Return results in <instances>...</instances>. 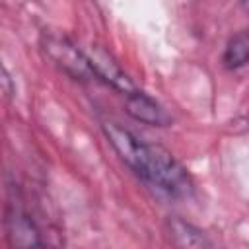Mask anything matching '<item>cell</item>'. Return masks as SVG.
<instances>
[{"instance_id":"4","label":"cell","mask_w":249,"mask_h":249,"mask_svg":"<svg viewBox=\"0 0 249 249\" xmlns=\"http://www.w3.org/2000/svg\"><path fill=\"white\" fill-rule=\"evenodd\" d=\"M89 62H91V68L95 72V78L99 80H105L107 84H111L113 88H117L119 91H123L124 95L134 91V84L128 80L126 74H123V70L111 60V56L103 51H95L93 56H89Z\"/></svg>"},{"instance_id":"8","label":"cell","mask_w":249,"mask_h":249,"mask_svg":"<svg viewBox=\"0 0 249 249\" xmlns=\"http://www.w3.org/2000/svg\"><path fill=\"white\" fill-rule=\"evenodd\" d=\"M243 8L249 12V0H243Z\"/></svg>"},{"instance_id":"6","label":"cell","mask_w":249,"mask_h":249,"mask_svg":"<svg viewBox=\"0 0 249 249\" xmlns=\"http://www.w3.org/2000/svg\"><path fill=\"white\" fill-rule=\"evenodd\" d=\"M222 62L228 70H237L249 62V29H243L235 33L222 54Z\"/></svg>"},{"instance_id":"1","label":"cell","mask_w":249,"mask_h":249,"mask_svg":"<svg viewBox=\"0 0 249 249\" xmlns=\"http://www.w3.org/2000/svg\"><path fill=\"white\" fill-rule=\"evenodd\" d=\"M101 126L121 160L144 181L173 196H189L193 193L187 169L165 148L140 140L115 121H103Z\"/></svg>"},{"instance_id":"3","label":"cell","mask_w":249,"mask_h":249,"mask_svg":"<svg viewBox=\"0 0 249 249\" xmlns=\"http://www.w3.org/2000/svg\"><path fill=\"white\" fill-rule=\"evenodd\" d=\"M126 111L132 119L146 124H154V126L169 124V115L165 113V109L158 101H154L150 95L138 89L126 93Z\"/></svg>"},{"instance_id":"2","label":"cell","mask_w":249,"mask_h":249,"mask_svg":"<svg viewBox=\"0 0 249 249\" xmlns=\"http://www.w3.org/2000/svg\"><path fill=\"white\" fill-rule=\"evenodd\" d=\"M43 47L47 51V54L70 76H74L76 80H88L91 76H95L89 56L84 54L82 51H78V47H74L68 39L64 37H56V35H49L43 39Z\"/></svg>"},{"instance_id":"7","label":"cell","mask_w":249,"mask_h":249,"mask_svg":"<svg viewBox=\"0 0 249 249\" xmlns=\"http://www.w3.org/2000/svg\"><path fill=\"white\" fill-rule=\"evenodd\" d=\"M169 228H171V235L175 237L177 245H183V247H208L210 245V241L200 230H196L195 226L183 220H173Z\"/></svg>"},{"instance_id":"5","label":"cell","mask_w":249,"mask_h":249,"mask_svg":"<svg viewBox=\"0 0 249 249\" xmlns=\"http://www.w3.org/2000/svg\"><path fill=\"white\" fill-rule=\"evenodd\" d=\"M6 226H8V237H10L12 245L27 247V245H41L43 243L39 237V230L35 228L33 220L18 208L8 214Z\"/></svg>"}]
</instances>
